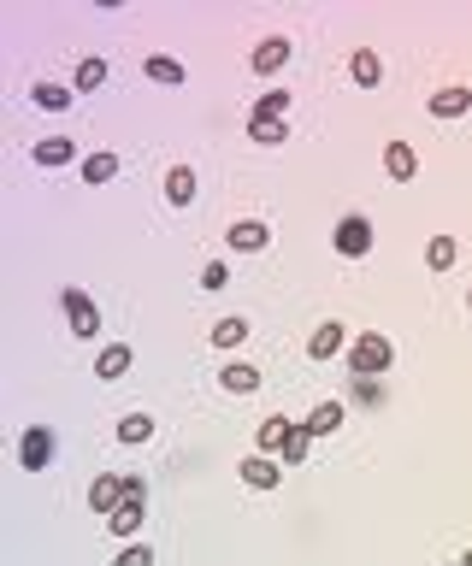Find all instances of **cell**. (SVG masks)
<instances>
[{"mask_svg":"<svg viewBox=\"0 0 472 566\" xmlns=\"http://www.w3.org/2000/svg\"><path fill=\"white\" fill-rule=\"evenodd\" d=\"M390 360H395V343H390V336H378V331L354 336V348H349V366H354V377L390 372Z\"/></svg>","mask_w":472,"mask_h":566,"instance_id":"obj_1","label":"cell"},{"mask_svg":"<svg viewBox=\"0 0 472 566\" xmlns=\"http://www.w3.org/2000/svg\"><path fill=\"white\" fill-rule=\"evenodd\" d=\"M59 301H66L71 336H101V313H95V301L83 295V289H59Z\"/></svg>","mask_w":472,"mask_h":566,"instance_id":"obj_2","label":"cell"},{"mask_svg":"<svg viewBox=\"0 0 472 566\" xmlns=\"http://www.w3.org/2000/svg\"><path fill=\"white\" fill-rule=\"evenodd\" d=\"M54 431H47V425H30V431H24V443H18V460H24V467H30V472H42L47 467V460H54Z\"/></svg>","mask_w":472,"mask_h":566,"instance_id":"obj_3","label":"cell"},{"mask_svg":"<svg viewBox=\"0 0 472 566\" xmlns=\"http://www.w3.org/2000/svg\"><path fill=\"white\" fill-rule=\"evenodd\" d=\"M331 242H337V254H343V260H360V254L372 248V224L354 212V219H343V224H337V236H331Z\"/></svg>","mask_w":472,"mask_h":566,"instance_id":"obj_4","label":"cell"},{"mask_svg":"<svg viewBox=\"0 0 472 566\" xmlns=\"http://www.w3.org/2000/svg\"><path fill=\"white\" fill-rule=\"evenodd\" d=\"M236 478H242L248 489H278V484H283V467H278L272 455H248L242 467H236Z\"/></svg>","mask_w":472,"mask_h":566,"instance_id":"obj_5","label":"cell"},{"mask_svg":"<svg viewBox=\"0 0 472 566\" xmlns=\"http://www.w3.org/2000/svg\"><path fill=\"white\" fill-rule=\"evenodd\" d=\"M89 508L113 520V513L124 508V472H107V478H95V484H89Z\"/></svg>","mask_w":472,"mask_h":566,"instance_id":"obj_6","label":"cell"},{"mask_svg":"<svg viewBox=\"0 0 472 566\" xmlns=\"http://www.w3.org/2000/svg\"><path fill=\"white\" fill-rule=\"evenodd\" d=\"M302 431L295 419H283V413H272V419H260V431H254V443H260V455H283V443Z\"/></svg>","mask_w":472,"mask_h":566,"instance_id":"obj_7","label":"cell"},{"mask_svg":"<svg viewBox=\"0 0 472 566\" xmlns=\"http://www.w3.org/2000/svg\"><path fill=\"white\" fill-rule=\"evenodd\" d=\"M290 66V36H266V42L254 47V71L260 77H272V71Z\"/></svg>","mask_w":472,"mask_h":566,"instance_id":"obj_8","label":"cell"},{"mask_svg":"<svg viewBox=\"0 0 472 566\" xmlns=\"http://www.w3.org/2000/svg\"><path fill=\"white\" fill-rule=\"evenodd\" d=\"M266 242H272V231H266L260 219H242V224H231V248H236V254H260Z\"/></svg>","mask_w":472,"mask_h":566,"instance_id":"obj_9","label":"cell"},{"mask_svg":"<svg viewBox=\"0 0 472 566\" xmlns=\"http://www.w3.org/2000/svg\"><path fill=\"white\" fill-rule=\"evenodd\" d=\"M343 336H349V331H343L337 319H331V324H319V331L307 336V360H331V355L343 348Z\"/></svg>","mask_w":472,"mask_h":566,"instance_id":"obj_10","label":"cell"},{"mask_svg":"<svg viewBox=\"0 0 472 566\" xmlns=\"http://www.w3.org/2000/svg\"><path fill=\"white\" fill-rule=\"evenodd\" d=\"M384 171H390L395 183H407V178L419 171V154H414L407 142H390V148H384Z\"/></svg>","mask_w":472,"mask_h":566,"instance_id":"obj_11","label":"cell"},{"mask_svg":"<svg viewBox=\"0 0 472 566\" xmlns=\"http://www.w3.org/2000/svg\"><path fill=\"white\" fill-rule=\"evenodd\" d=\"M431 112H437V118H461V112H472V89H461V83H455V89H437L431 95Z\"/></svg>","mask_w":472,"mask_h":566,"instance_id":"obj_12","label":"cell"},{"mask_svg":"<svg viewBox=\"0 0 472 566\" xmlns=\"http://www.w3.org/2000/svg\"><path fill=\"white\" fill-rule=\"evenodd\" d=\"M331 431H343V401H319L307 413V437H331Z\"/></svg>","mask_w":472,"mask_h":566,"instance_id":"obj_13","label":"cell"},{"mask_svg":"<svg viewBox=\"0 0 472 566\" xmlns=\"http://www.w3.org/2000/svg\"><path fill=\"white\" fill-rule=\"evenodd\" d=\"M349 77L360 83V89H378V83H384V59H378V54H366V47H360V54L349 59Z\"/></svg>","mask_w":472,"mask_h":566,"instance_id":"obj_14","label":"cell"},{"mask_svg":"<svg viewBox=\"0 0 472 566\" xmlns=\"http://www.w3.org/2000/svg\"><path fill=\"white\" fill-rule=\"evenodd\" d=\"M166 201H171V207H190V201H195V171L190 166L166 171Z\"/></svg>","mask_w":472,"mask_h":566,"instance_id":"obj_15","label":"cell"},{"mask_svg":"<svg viewBox=\"0 0 472 566\" xmlns=\"http://www.w3.org/2000/svg\"><path fill=\"white\" fill-rule=\"evenodd\" d=\"M219 384H225V396H254L260 372L254 366H225V372H219Z\"/></svg>","mask_w":472,"mask_h":566,"instance_id":"obj_16","label":"cell"},{"mask_svg":"<svg viewBox=\"0 0 472 566\" xmlns=\"http://www.w3.org/2000/svg\"><path fill=\"white\" fill-rule=\"evenodd\" d=\"M142 508H148V501H124L113 520H107V531H113V537H136V531H142Z\"/></svg>","mask_w":472,"mask_h":566,"instance_id":"obj_17","label":"cell"},{"mask_svg":"<svg viewBox=\"0 0 472 566\" xmlns=\"http://www.w3.org/2000/svg\"><path fill=\"white\" fill-rule=\"evenodd\" d=\"M95 372H101V377H124V372H130V348H124V343H107L101 360H95Z\"/></svg>","mask_w":472,"mask_h":566,"instance_id":"obj_18","label":"cell"},{"mask_svg":"<svg viewBox=\"0 0 472 566\" xmlns=\"http://www.w3.org/2000/svg\"><path fill=\"white\" fill-rule=\"evenodd\" d=\"M107 178H118V154H107V148H101V154L83 160V183H107Z\"/></svg>","mask_w":472,"mask_h":566,"instance_id":"obj_19","label":"cell"},{"mask_svg":"<svg viewBox=\"0 0 472 566\" xmlns=\"http://www.w3.org/2000/svg\"><path fill=\"white\" fill-rule=\"evenodd\" d=\"M71 154H77V142H71V136H47V142L36 148V160H42V166H66Z\"/></svg>","mask_w":472,"mask_h":566,"instance_id":"obj_20","label":"cell"},{"mask_svg":"<svg viewBox=\"0 0 472 566\" xmlns=\"http://www.w3.org/2000/svg\"><path fill=\"white\" fill-rule=\"evenodd\" d=\"M148 437H154V419H148V413H124V425H118V443H148Z\"/></svg>","mask_w":472,"mask_h":566,"instance_id":"obj_21","label":"cell"},{"mask_svg":"<svg viewBox=\"0 0 472 566\" xmlns=\"http://www.w3.org/2000/svg\"><path fill=\"white\" fill-rule=\"evenodd\" d=\"M213 343L219 348H242L248 343V319H219L213 324Z\"/></svg>","mask_w":472,"mask_h":566,"instance_id":"obj_22","label":"cell"},{"mask_svg":"<svg viewBox=\"0 0 472 566\" xmlns=\"http://www.w3.org/2000/svg\"><path fill=\"white\" fill-rule=\"evenodd\" d=\"M455 254H461V248H455V236H431V248H426L431 272H449V266H455Z\"/></svg>","mask_w":472,"mask_h":566,"instance_id":"obj_23","label":"cell"},{"mask_svg":"<svg viewBox=\"0 0 472 566\" xmlns=\"http://www.w3.org/2000/svg\"><path fill=\"white\" fill-rule=\"evenodd\" d=\"M248 136H254V142H283V136H290V118H248Z\"/></svg>","mask_w":472,"mask_h":566,"instance_id":"obj_24","label":"cell"},{"mask_svg":"<svg viewBox=\"0 0 472 566\" xmlns=\"http://www.w3.org/2000/svg\"><path fill=\"white\" fill-rule=\"evenodd\" d=\"M36 107H42V112H66L71 89H59V83H36Z\"/></svg>","mask_w":472,"mask_h":566,"instance_id":"obj_25","label":"cell"},{"mask_svg":"<svg viewBox=\"0 0 472 566\" xmlns=\"http://www.w3.org/2000/svg\"><path fill=\"white\" fill-rule=\"evenodd\" d=\"M148 77H154V83H183V66L166 59V54H148Z\"/></svg>","mask_w":472,"mask_h":566,"instance_id":"obj_26","label":"cell"},{"mask_svg":"<svg viewBox=\"0 0 472 566\" xmlns=\"http://www.w3.org/2000/svg\"><path fill=\"white\" fill-rule=\"evenodd\" d=\"M101 83H107V59H83V66H77V89L89 95V89H101Z\"/></svg>","mask_w":472,"mask_h":566,"instance_id":"obj_27","label":"cell"},{"mask_svg":"<svg viewBox=\"0 0 472 566\" xmlns=\"http://www.w3.org/2000/svg\"><path fill=\"white\" fill-rule=\"evenodd\" d=\"M283 107H290V95H283V89H266V95L254 100V118H283Z\"/></svg>","mask_w":472,"mask_h":566,"instance_id":"obj_28","label":"cell"},{"mask_svg":"<svg viewBox=\"0 0 472 566\" xmlns=\"http://www.w3.org/2000/svg\"><path fill=\"white\" fill-rule=\"evenodd\" d=\"M307 443H313V437H307V425H302V431L283 443V460H290V467H295V460H307Z\"/></svg>","mask_w":472,"mask_h":566,"instance_id":"obj_29","label":"cell"},{"mask_svg":"<svg viewBox=\"0 0 472 566\" xmlns=\"http://www.w3.org/2000/svg\"><path fill=\"white\" fill-rule=\"evenodd\" d=\"M354 401H366V407H378V401H384V389L372 384V377H354Z\"/></svg>","mask_w":472,"mask_h":566,"instance_id":"obj_30","label":"cell"},{"mask_svg":"<svg viewBox=\"0 0 472 566\" xmlns=\"http://www.w3.org/2000/svg\"><path fill=\"white\" fill-rule=\"evenodd\" d=\"M113 566H154V549H148V543H142V549H124Z\"/></svg>","mask_w":472,"mask_h":566,"instance_id":"obj_31","label":"cell"},{"mask_svg":"<svg viewBox=\"0 0 472 566\" xmlns=\"http://www.w3.org/2000/svg\"><path fill=\"white\" fill-rule=\"evenodd\" d=\"M225 283H231V272H225V266H219V260H213V266L201 272V289H225Z\"/></svg>","mask_w":472,"mask_h":566,"instance_id":"obj_32","label":"cell"},{"mask_svg":"<svg viewBox=\"0 0 472 566\" xmlns=\"http://www.w3.org/2000/svg\"><path fill=\"white\" fill-rule=\"evenodd\" d=\"M461 566H472V549H467V555H461Z\"/></svg>","mask_w":472,"mask_h":566,"instance_id":"obj_33","label":"cell"}]
</instances>
